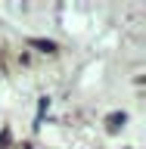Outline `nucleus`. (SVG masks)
<instances>
[{"mask_svg": "<svg viewBox=\"0 0 146 149\" xmlns=\"http://www.w3.org/2000/svg\"><path fill=\"white\" fill-rule=\"evenodd\" d=\"M124 121H128V115H124V112H112L109 118H106V124H109V130H118Z\"/></svg>", "mask_w": 146, "mask_h": 149, "instance_id": "nucleus-1", "label": "nucleus"}, {"mask_svg": "<svg viewBox=\"0 0 146 149\" xmlns=\"http://www.w3.org/2000/svg\"><path fill=\"white\" fill-rule=\"evenodd\" d=\"M31 47L44 50V53H53V50H56V44H53V40H41V37H31Z\"/></svg>", "mask_w": 146, "mask_h": 149, "instance_id": "nucleus-2", "label": "nucleus"}]
</instances>
